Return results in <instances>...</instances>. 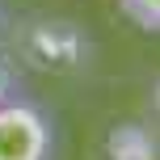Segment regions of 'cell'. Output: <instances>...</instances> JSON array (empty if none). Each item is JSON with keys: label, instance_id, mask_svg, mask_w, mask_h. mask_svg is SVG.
I'll list each match as a JSON object with an SVG mask.
<instances>
[{"label": "cell", "instance_id": "1", "mask_svg": "<svg viewBox=\"0 0 160 160\" xmlns=\"http://www.w3.org/2000/svg\"><path fill=\"white\" fill-rule=\"evenodd\" d=\"M13 55L42 76H80L93 59V42L72 17H30L17 30Z\"/></svg>", "mask_w": 160, "mask_h": 160}, {"label": "cell", "instance_id": "2", "mask_svg": "<svg viewBox=\"0 0 160 160\" xmlns=\"http://www.w3.org/2000/svg\"><path fill=\"white\" fill-rule=\"evenodd\" d=\"M55 127L51 118L25 97L0 105V160H51Z\"/></svg>", "mask_w": 160, "mask_h": 160}, {"label": "cell", "instance_id": "3", "mask_svg": "<svg viewBox=\"0 0 160 160\" xmlns=\"http://www.w3.org/2000/svg\"><path fill=\"white\" fill-rule=\"evenodd\" d=\"M105 160H160V143L143 122H118L105 135Z\"/></svg>", "mask_w": 160, "mask_h": 160}, {"label": "cell", "instance_id": "4", "mask_svg": "<svg viewBox=\"0 0 160 160\" xmlns=\"http://www.w3.org/2000/svg\"><path fill=\"white\" fill-rule=\"evenodd\" d=\"M118 8L148 34H160V0H118Z\"/></svg>", "mask_w": 160, "mask_h": 160}, {"label": "cell", "instance_id": "5", "mask_svg": "<svg viewBox=\"0 0 160 160\" xmlns=\"http://www.w3.org/2000/svg\"><path fill=\"white\" fill-rule=\"evenodd\" d=\"M17 88H21V68H17V55L0 47V105L13 101Z\"/></svg>", "mask_w": 160, "mask_h": 160}, {"label": "cell", "instance_id": "6", "mask_svg": "<svg viewBox=\"0 0 160 160\" xmlns=\"http://www.w3.org/2000/svg\"><path fill=\"white\" fill-rule=\"evenodd\" d=\"M156 110H160V84H156Z\"/></svg>", "mask_w": 160, "mask_h": 160}]
</instances>
